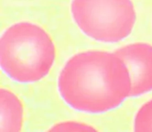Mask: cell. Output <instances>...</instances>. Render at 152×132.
Segmentation results:
<instances>
[{"label":"cell","instance_id":"4","mask_svg":"<svg viewBox=\"0 0 152 132\" xmlns=\"http://www.w3.org/2000/svg\"><path fill=\"white\" fill-rule=\"evenodd\" d=\"M115 53L126 64L132 81L130 96H137L152 90V46L134 43L121 47Z\"/></svg>","mask_w":152,"mask_h":132},{"label":"cell","instance_id":"1","mask_svg":"<svg viewBox=\"0 0 152 132\" xmlns=\"http://www.w3.org/2000/svg\"><path fill=\"white\" fill-rule=\"evenodd\" d=\"M59 90L73 108L102 113L118 107L132 90L126 64L115 53L91 50L76 54L61 71Z\"/></svg>","mask_w":152,"mask_h":132},{"label":"cell","instance_id":"2","mask_svg":"<svg viewBox=\"0 0 152 132\" xmlns=\"http://www.w3.org/2000/svg\"><path fill=\"white\" fill-rule=\"evenodd\" d=\"M55 56V46L50 36L34 24H15L0 39L1 69L19 82H34L45 77Z\"/></svg>","mask_w":152,"mask_h":132},{"label":"cell","instance_id":"6","mask_svg":"<svg viewBox=\"0 0 152 132\" xmlns=\"http://www.w3.org/2000/svg\"><path fill=\"white\" fill-rule=\"evenodd\" d=\"M134 130L137 132L152 131V99L142 105L137 114Z\"/></svg>","mask_w":152,"mask_h":132},{"label":"cell","instance_id":"5","mask_svg":"<svg viewBox=\"0 0 152 132\" xmlns=\"http://www.w3.org/2000/svg\"><path fill=\"white\" fill-rule=\"evenodd\" d=\"M0 131H19L23 120V108L17 96L7 90H0Z\"/></svg>","mask_w":152,"mask_h":132},{"label":"cell","instance_id":"3","mask_svg":"<svg viewBox=\"0 0 152 132\" xmlns=\"http://www.w3.org/2000/svg\"><path fill=\"white\" fill-rule=\"evenodd\" d=\"M73 17L91 38L117 42L127 37L136 21L131 0H73Z\"/></svg>","mask_w":152,"mask_h":132}]
</instances>
